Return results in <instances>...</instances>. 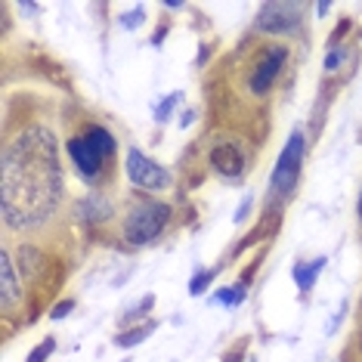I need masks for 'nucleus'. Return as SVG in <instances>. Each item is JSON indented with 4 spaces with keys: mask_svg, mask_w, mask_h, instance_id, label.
Instances as JSON below:
<instances>
[{
    "mask_svg": "<svg viewBox=\"0 0 362 362\" xmlns=\"http://www.w3.org/2000/svg\"><path fill=\"white\" fill-rule=\"evenodd\" d=\"M164 35H168V25H161L158 31H155V35H152V44H155V47H161V40H164Z\"/></svg>",
    "mask_w": 362,
    "mask_h": 362,
    "instance_id": "28",
    "label": "nucleus"
},
{
    "mask_svg": "<svg viewBox=\"0 0 362 362\" xmlns=\"http://www.w3.org/2000/svg\"><path fill=\"white\" fill-rule=\"evenodd\" d=\"M325 263H328L325 254H319V257H313V260H294L291 279H294V285H298V291H300V294H310V291H313L316 279L322 276Z\"/></svg>",
    "mask_w": 362,
    "mask_h": 362,
    "instance_id": "10",
    "label": "nucleus"
},
{
    "mask_svg": "<svg viewBox=\"0 0 362 362\" xmlns=\"http://www.w3.org/2000/svg\"><path fill=\"white\" fill-rule=\"evenodd\" d=\"M180 103H183V93H180V90H174V93H168V96H161V103L155 105V124H158V127L170 124V118H174V112H177Z\"/></svg>",
    "mask_w": 362,
    "mask_h": 362,
    "instance_id": "14",
    "label": "nucleus"
},
{
    "mask_svg": "<svg viewBox=\"0 0 362 362\" xmlns=\"http://www.w3.org/2000/svg\"><path fill=\"white\" fill-rule=\"evenodd\" d=\"M303 152H307V139H303V130L294 127L291 134H288L282 152H279L276 158V168L273 174H269V199L276 202V208H282V204L291 199L294 186H298L300 180V164H303Z\"/></svg>",
    "mask_w": 362,
    "mask_h": 362,
    "instance_id": "2",
    "label": "nucleus"
},
{
    "mask_svg": "<svg viewBox=\"0 0 362 362\" xmlns=\"http://www.w3.org/2000/svg\"><path fill=\"white\" fill-rule=\"evenodd\" d=\"M316 362H322V359H316Z\"/></svg>",
    "mask_w": 362,
    "mask_h": 362,
    "instance_id": "32",
    "label": "nucleus"
},
{
    "mask_svg": "<svg viewBox=\"0 0 362 362\" xmlns=\"http://www.w3.org/2000/svg\"><path fill=\"white\" fill-rule=\"evenodd\" d=\"M251 208H254V195H245V199L238 202L235 214H233V223H245V220H248V214H251Z\"/></svg>",
    "mask_w": 362,
    "mask_h": 362,
    "instance_id": "23",
    "label": "nucleus"
},
{
    "mask_svg": "<svg viewBox=\"0 0 362 362\" xmlns=\"http://www.w3.org/2000/svg\"><path fill=\"white\" fill-rule=\"evenodd\" d=\"M195 121V109H186L183 115H180V127H189Z\"/></svg>",
    "mask_w": 362,
    "mask_h": 362,
    "instance_id": "27",
    "label": "nucleus"
},
{
    "mask_svg": "<svg viewBox=\"0 0 362 362\" xmlns=\"http://www.w3.org/2000/svg\"><path fill=\"white\" fill-rule=\"evenodd\" d=\"M359 220H362V195H359Z\"/></svg>",
    "mask_w": 362,
    "mask_h": 362,
    "instance_id": "31",
    "label": "nucleus"
},
{
    "mask_svg": "<svg viewBox=\"0 0 362 362\" xmlns=\"http://www.w3.org/2000/svg\"><path fill=\"white\" fill-rule=\"evenodd\" d=\"M344 62H347V47H344V44H334V47H328L322 69L328 71V75H334V71L344 69Z\"/></svg>",
    "mask_w": 362,
    "mask_h": 362,
    "instance_id": "17",
    "label": "nucleus"
},
{
    "mask_svg": "<svg viewBox=\"0 0 362 362\" xmlns=\"http://www.w3.org/2000/svg\"><path fill=\"white\" fill-rule=\"evenodd\" d=\"M155 325H158V322H146V325L127 328V332H118V334H115V347H121V350H134L136 344H143L146 337L155 332Z\"/></svg>",
    "mask_w": 362,
    "mask_h": 362,
    "instance_id": "12",
    "label": "nucleus"
},
{
    "mask_svg": "<svg viewBox=\"0 0 362 362\" xmlns=\"http://www.w3.org/2000/svg\"><path fill=\"white\" fill-rule=\"evenodd\" d=\"M146 22V6H134V10H127V13H121V19H118V25L124 28V31H136L139 25Z\"/></svg>",
    "mask_w": 362,
    "mask_h": 362,
    "instance_id": "20",
    "label": "nucleus"
},
{
    "mask_svg": "<svg viewBox=\"0 0 362 362\" xmlns=\"http://www.w3.org/2000/svg\"><path fill=\"white\" fill-rule=\"evenodd\" d=\"M22 300V285H19V267L13 263L10 251H0V310L13 313V307Z\"/></svg>",
    "mask_w": 362,
    "mask_h": 362,
    "instance_id": "8",
    "label": "nucleus"
},
{
    "mask_svg": "<svg viewBox=\"0 0 362 362\" xmlns=\"http://www.w3.org/2000/svg\"><path fill=\"white\" fill-rule=\"evenodd\" d=\"M164 10H183V4H180V0H164Z\"/></svg>",
    "mask_w": 362,
    "mask_h": 362,
    "instance_id": "30",
    "label": "nucleus"
},
{
    "mask_svg": "<svg viewBox=\"0 0 362 362\" xmlns=\"http://www.w3.org/2000/svg\"><path fill=\"white\" fill-rule=\"evenodd\" d=\"M40 260H44V254L37 248H31V245H22L19 248V276H35Z\"/></svg>",
    "mask_w": 362,
    "mask_h": 362,
    "instance_id": "16",
    "label": "nucleus"
},
{
    "mask_svg": "<svg viewBox=\"0 0 362 362\" xmlns=\"http://www.w3.org/2000/svg\"><path fill=\"white\" fill-rule=\"evenodd\" d=\"M16 10H19L22 16H37L40 6H37V4H28V0H25V4H16Z\"/></svg>",
    "mask_w": 362,
    "mask_h": 362,
    "instance_id": "26",
    "label": "nucleus"
},
{
    "mask_svg": "<svg viewBox=\"0 0 362 362\" xmlns=\"http://www.w3.org/2000/svg\"><path fill=\"white\" fill-rule=\"evenodd\" d=\"M245 298H248V282L242 279V282L233 285V288H220V291L211 298V303H220V307H242Z\"/></svg>",
    "mask_w": 362,
    "mask_h": 362,
    "instance_id": "13",
    "label": "nucleus"
},
{
    "mask_svg": "<svg viewBox=\"0 0 362 362\" xmlns=\"http://www.w3.org/2000/svg\"><path fill=\"white\" fill-rule=\"evenodd\" d=\"M328 10H332V4H328V0H322V4H316V16H328Z\"/></svg>",
    "mask_w": 362,
    "mask_h": 362,
    "instance_id": "29",
    "label": "nucleus"
},
{
    "mask_svg": "<svg viewBox=\"0 0 362 362\" xmlns=\"http://www.w3.org/2000/svg\"><path fill=\"white\" fill-rule=\"evenodd\" d=\"M152 307H155V294H146V298H139L134 307H127V310H124L121 322H124V325H127V322H136V319H139V316H146V313H149Z\"/></svg>",
    "mask_w": 362,
    "mask_h": 362,
    "instance_id": "19",
    "label": "nucleus"
},
{
    "mask_svg": "<svg viewBox=\"0 0 362 362\" xmlns=\"http://www.w3.org/2000/svg\"><path fill=\"white\" fill-rule=\"evenodd\" d=\"M214 276H217V269H195L192 279H189V294H192V298L204 294L208 291V285L214 282Z\"/></svg>",
    "mask_w": 362,
    "mask_h": 362,
    "instance_id": "18",
    "label": "nucleus"
},
{
    "mask_svg": "<svg viewBox=\"0 0 362 362\" xmlns=\"http://www.w3.org/2000/svg\"><path fill=\"white\" fill-rule=\"evenodd\" d=\"M347 316V300H341L337 303V310H334V316H332V322L325 325V334H334L337 332V325H341V319Z\"/></svg>",
    "mask_w": 362,
    "mask_h": 362,
    "instance_id": "24",
    "label": "nucleus"
},
{
    "mask_svg": "<svg viewBox=\"0 0 362 362\" xmlns=\"http://www.w3.org/2000/svg\"><path fill=\"white\" fill-rule=\"evenodd\" d=\"M170 204L168 202H155V199H143L136 202L134 208L127 211L124 217V226H121V233H124V238L130 245H149L155 242L164 229H168L170 223Z\"/></svg>",
    "mask_w": 362,
    "mask_h": 362,
    "instance_id": "3",
    "label": "nucleus"
},
{
    "mask_svg": "<svg viewBox=\"0 0 362 362\" xmlns=\"http://www.w3.org/2000/svg\"><path fill=\"white\" fill-rule=\"evenodd\" d=\"M245 359V341L238 344L235 350H229V353H223V362H242Z\"/></svg>",
    "mask_w": 362,
    "mask_h": 362,
    "instance_id": "25",
    "label": "nucleus"
},
{
    "mask_svg": "<svg viewBox=\"0 0 362 362\" xmlns=\"http://www.w3.org/2000/svg\"><path fill=\"white\" fill-rule=\"evenodd\" d=\"M124 174L136 189H146V192H158V189L170 186V174L161 168L155 158H149L146 152H139L136 146H130L124 155Z\"/></svg>",
    "mask_w": 362,
    "mask_h": 362,
    "instance_id": "6",
    "label": "nucleus"
},
{
    "mask_svg": "<svg viewBox=\"0 0 362 362\" xmlns=\"http://www.w3.org/2000/svg\"><path fill=\"white\" fill-rule=\"evenodd\" d=\"M69 313H75V300L65 298V300H59V303H56V307L50 310V319H53V322H62Z\"/></svg>",
    "mask_w": 362,
    "mask_h": 362,
    "instance_id": "22",
    "label": "nucleus"
},
{
    "mask_svg": "<svg viewBox=\"0 0 362 362\" xmlns=\"http://www.w3.org/2000/svg\"><path fill=\"white\" fill-rule=\"evenodd\" d=\"M211 168L226 180H238L245 174V152L238 149V143H217L208 155Z\"/></svg>",
    "mask_w": 362,
    "mask_h": 362,
    "instance_id": "9",
    "label": "nucleus"
},
{
    "mask_svg": "<svg viewBox=\"0 0 362 362\" xmlns=\"http://www.w3.org/2000/svg\"><path fill=\"white\" fill-rule=\"evenodd\" d=\"M285 62H288V47H282V44L263 47L260 56L251 65V75H248V90L254 96H267L269 90H273V84L279 81V75H282Z\"/></svg>",
    "mask_w": 362,
    "mask_h": 362,
    "instance_id": "5",
    "label": "nucleus"
},
{
    "mask_svg": "<svg viewBox=\"0 0 362 362\" xmlns=\"http://www.w3.org/2000/svg\"><path fill=\"white\" fill-rule=\"evenodd\" d=\"M78 214H81V220H87V223H105V220H112V202L105 199V195L100 192H93V195H87L84 202L78 204Z\"/></svg>",
    "mask_w": 362,
    "mask_h": 362,
    "instance_id": "11",
    "label": "nucleus"
},
{
    "mask_svg": "<svg viewBox=\"0 0 362 362\" xmlns=\"http://www.w3.org/2000/svg\"><path fill=\"white\" fill-rule=\"evenodd\" d=\"M84 136H87L90 143H93L96 149H100V152L105 155V158H109V155H115V149H118V143H115V136H112L105 127H100V124H96V127H90Z\"/></svg>",
    "mask_w": 362,
    "mask_h": 362,
    "instance_id": "15",
    "label": "nucleus"
},
{
    "mask_svg": "<svg viewBox=\"0 0 362 362\" xmlns=\"http://www.w3.org/2000/svg\"><path fill=\"white\" fill-rule=\"evenodd\" d=\"M65 152H69V158H71V164H75V170H78V177H81V180L93 183V180L103 174V168H105V155L96 149V146L90 143L87 136H71L69 143H65Z\"/></svg>",
    "mask_w": 362,
    "mask_h": 362,
    "instance_id": "7",
    "label": "nucleus"
},
{
    "mask_svg": "<svg viewBox=\"0 0 362 362\" xmlns=\"http://www.w3.org/2000/svg\"><path fill=\"white\" fill-rule=\"evenodd\" d=\"M62 199V170L56 134L28 127L4 149L0 161V211L10 229H37L53 217Z\"/></svg>",
    "mask_w": 362,
    "mask_h": 362,
    "instance_id": "1",
    "label": "nucleus"
},
{
    "mask_svg": "<svg viewBox=\"0 0 362 362\" xmlns=\"http://www.w3.org/2000/svg\"><path fill=\"white\" fill-rule=\"evenodd\" d=\"M307 4H294V0H273V4H263L254 19V28L263 35H291L300 28Z\"/></svg>",
    "mask_w": 362,
    "mask_h": 362,
    "instance_id": "4",
    "label": "nucleus"
},
{
    "mask_svg": "<svg viewBox=\"0 0 362 362\" xmlns=\"http://www.w3.org/2000/svg\"><path fill=\"white\" fill-rule=\"evenodd\" d=\"M53 353H56V337H44V341H40L37 347L25 356V362H47Z\"/></svg>",
    "mask_w": 362,
    "mask_h": 362,
    "instance_id": "21",
    "label": "nucleus"
}]
</instances>
